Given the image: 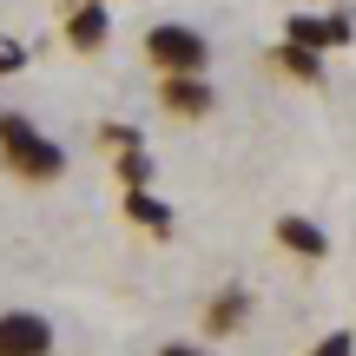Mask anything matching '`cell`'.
Listing matches in <instances>:
<instances>
[{"label":"cell","instance_id":"1","mask_svg":"<svg viewBox=\"0 0 356 356\" xmlns=\"http://www.w3.org/2000/svg\"><path fill=\"white\" fill-rule=\"evenodd\" d=\"M0 159H7L13 178H33V185L66 178V152H60V145H53L26 113H0Z\"/></svg>","mask_w":356,"mask_h":356},{"label":"cell","instance_id":"2","mask_svg":"<svg viewBox=\"0 0 356 356\" xmlns=\"http://www.w3.org/2000/svg\"><path fill=\"white\" fill-rule=\"evenodd\" d=\"M145 60H152L159 73H204V66H211V47H204L198 26H185V20H159L152 33H145Z\"/></svg>","mask_w":356,"mask_h":356},{"label":"cell","instance_id":"3","mask_svg":"<svg viewBox=\"0 0 356 356\" xmlns=\"http://www.w3.org/2000/svg\"><path fill=\"white\" fill-rule=\"evenodd\" d=\"M0 356H53V323L40 310H0Z\"/></svg>","mask_w":356,"mask_h":356},{"label":"cell","instance_id":"4","mask_svg":"<svg viewBox=\"0 0 356 356\" xmlns=\"http://www.w3.org/2000/svg\"><path fill=\"white\" fill-rule=\"evenodd\" d=\"M291 40L310 47V53H330V47H350V40H356V20H350V13H297Z\"/></svg>","mask_w":356,"mask_h":356},{"label":"cell","instance_id":"5","mask_svg":"<svg viewBox=\"0 0 356 356\" xmlns=\"http://www.w3.org/2000/svg\"><path fill=\"white\" fill-rule=\"evenodd\" d=\"M66 40H73L79 53H99L106 40H113V13H106V0H79L73 20H66Z\"/></svg>","mask_w":356,"mask_h":356},{"label":"cell","instance_id":"6","mask_svg":"<svg viewBox=\"0 0 356 356\" xmlns=\"http://www.w3.org/2000/svg\"><path fill=\"white\" fill-rule=\"evenodd\" d=\"M165 106L185 119L211 113V86H204V73H165Z\"/></svg>","mask_w":356,"mask_h":356},{"label":"cell","instance_id":"7","mask_svg":"<svg viewBox=\"0 0 356 356\" xmlns=\"http://www.w3.org/2000/svg\"><path fill=\"white\" fill-rule=\"evenodd\" d=\"M277 244H284V251H304V257H323V251H330V238H323L310 218H297V211L277 218Z\"/></svg>","mask_w":356,"mask_h":356},{"label":"cell","instance_id":"8","mask_svg":"<svg viewBox=\"0 0 356 356\" xmlns=\"http://www.w3.org/2000/svg\"><path fill=\"white\" fill-rule=\"evenodd\" d=\"M126 218H132V225H145L152 238H165V231H172V211H165L145 185H126Z\"/></svg>","mask_w":356,"mask_h":356},{"label":"cell","instance_id":"9","mask_svg":"<svg viewBox=\"0 0 356 356\" xmlns=\"http://www.w3.org/2000/svg\"><path fill=\"white\" fill-rule=\"evenodd\" d=\"M277 66H284V73H297V79H317V73H323V60H317L310 47H297V40H284Z\"/></svg>","mask_w":356,"mask_h":356},{"label":"cell","instance_id":"10","mask_svg":"<svg viewBox=\"0 0 356 356\" xmlns=\"http://www.w3.org/2000/svg\"><path fill=\"white\" fill-rule=\"evenodd\" d=\"M119 178H126V185H152V159H145V139H132V145H119Z\"/></svg>","mask_w":356,"mask_h":356},{"label":"cell","instance_id":"11","mask_svg":"<svg viewBox=\"0 0 356 356\" xmlns=\"http://www.w3.org/2000/svg\"><path fill=\"white\" fill-rule=\"evenodd\" d=\"M244 310H251V297H244V291H225V297H218V310H211V330H231Z\"/></svg>","mask_w":356,"mask_h":356},{"label":"cell","instance_id":"12","mask_svg":"<svg viewBox=\"0 0 356 356\" xmlns=\"http://www.w3.org/2000/svg\"><path fill=\"white\" fill-rule=\"evenodd\" d=\"M310 356H356V337H350V330H330V337H323V343L310 350Z\"/></svg>","mask_w":356,"mask_h":356},{"label":"cell","instance_id":"13","mask_svg":"<svg viewBox=\"0 0 356 356\" xmlns=\"http://www.w3.org/2000/svg\"><path fill=\"white\" fill-rule=\"evenodd\" d=\"M20 66H26V47H20V40H0V79L20 73Z\"/></svg>","mask_w":356,"mask_h":356},{"label":"cell","instance_id":"14","mask_svg":"<svg viewBox=\"0 0 356 356\" xmlns=\"http://www.w3.org/2000/svg\"><path fill=\"white\" fill-rule=\"evenodd\" d=\"M159 356H211V350H204V343H165Z\"/></svg>","mask_w":356,"mask_h":356}]
</instances>
